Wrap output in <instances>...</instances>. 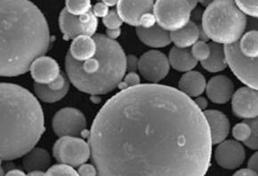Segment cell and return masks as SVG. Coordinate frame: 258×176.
<instances>
[{
    "label": "cell",
    "mask_w": 258,
    "mask_h": 176,
    "mask_svg": "<svg viewBox=\"0 0 258 176\" xmlns=\"http://www.w3.org/2000/svg\"><path fill=\"white\" fill-rule=\"evenodd\" d=\"M88 143L98 176H205L212 157L204 112L164 84H139L108 100Z\"/></svg>",
    "instance_id": "obj_1"
},
{
    "label": "cell",
    "mask_w": 258,
    "mask_h": 176,
    "mask_svg": "<svg viewBox=\"0 0 258 176\" xmlns=\"http://www.w3.org/2000/svg\"><path fill=\"white\" fill-rule=\"evenodd\" d=\"M46 17L30 0H1V76L28 72L49 49Z\"/></svg>",
    "instance_id": "obj_2"
},
{
    "label": "cell",
    "mask_w": 258,
    "mask_h": 176,
    "mask_svg": "<svg viewBox=\"0 0 258 176\" xmlns=\"http://www.w3.org/2000/svg\"><path fill=\"white\" fill-rule=\"evenodd\" d=\"M45 132L44 112L26 88L1 84V159L12 161L29 153Z\"/></svg>",
    "instance_id": "obj_3"
},
{
    "label": "cell",
    "mask_w": 258,
    "mask_h": 176,
    "mask_svg": "<svg viewBox=\"0 0 258 176\" xmlns=\"http://www.w3.org/2000/svg\"><path fill=\"white\" fill-rule=\"evenodd\" d=\"M97 53L86 61H78L69 53L65 58V69L72 84L81 92L92 96L106 95L118 86L125 77L126 56L116 40L103 34H96Z\"/></svg>",
    "instance_id": "obj_4"
},
{
    "label": "cell",
    "mask_w": 258,
    "mask_h": 176,
    "mask_svg": "<svg viewBox=\"0 0 258 176\" xmlns=\"http://www.w3.org/2000/svg\"><path fill=\"white\" fill-rule=\"evenodd\" d=\"M248 20L234 0H214L202 16V27L208 39L220 45L239 42Z\"/></svg>",
    "instance_id": "obj_5"
},
{
    "label": "cell",
    "mask_w": 258,
    "mask_h": 176,
    "mask_svg": "<svg viewBox=\"0 0 258 176\" xmlns=\"http://www.w3.org/2000/svg\"><path fill=\"white\" fill-rule=\"evenodd\" d=\"M191 12L187 0H157L153 8L157 24L170 32L185 27L190 22Z\"/></svg>",
    "instance_id": "obj_6"
},
{
    "label": "cell",
    "mask_w": 258,
    "mask_h": 176,
    "mask_svg": "<svg viewBox=\"0 0 258 176\" xmlns=\"http://www.w3.org/2000/svg\"><path fill=\"white\" fill-rule=\"evenodd\" d=\"M53 157L60 164L80 167L92 157L90 144L80 137H60L53 148Z\"/></svg>",
    "instance_id": "obj_7"
},
{
    "label": "cell",
    "mask_w": 258,
    "mask_h": 176,
    "mask_svg": "<svg viewBox=\"0 0 258 176\" xmlns=\"http://www.w3.org/2000/svg\"><path fill=\"white\" fill-rule=\"evenodd\" d=\"M228 66L232 73L243 84L258 90V58L245 57L239 50L238 42L224 46Z\"/></svg>",
    "instance_id": "obj_8"
},
{
    "label": "cell",
    "mask_w": 258,
    "mask_h": 176,
    "mask_svg": "<svg viewBox=\"0 0 258 176\" xmlns=\"http://www.w3.org/2000/svg\"><path fill=\"white\" fill-rule=\"evenodd\" d=\"M52 127L58 137H80L86 131L87 120L83 113L75 108H63L53 117Z\"/></svg>",
    "instance_id": "obj_9"
},
{
    "label": "cell",
    "mask_w": 258,
    "mask_h": 176,
    "mask_svg": "<svg viewBox=\"0 0 258 176\" xmlns=\"http://www.w3.org/2000/svg\"><path fill=\"white\" fill-rule=\"evenodd\" d=\"M170 67L169 60L163 53L151 50L141 56L138 70L145 80L157 84L167 77Z\"/></svg>",
    "instance_id": "obj_10"
},
{
    "label": "cell",
    "mask_w": 258,
    "mask_h": 176,
    "mask_svg": "<svg viewBox=\"0 0 258 176\" xmlns=\"http://www.w3.org/2000/svg\"><path fill=\"white\" fill-rule=\"evenodd\" d=\"M233 114L239 119H253L258 117V90L248 86L238 89L232 96Z\"/></svg>",
    "instance_id": "obj_11"
},
{
    "label": "cell",
    "mask_w": 258,
    "mask_h": 176,
    "mask_svg": "<svg viewBox=\"0 0 258 176\" xmlns=\"http://www.w3.org/2000/svg\"><path fill=\"white\" fill-rule=\"evenodd\" d=\"M215 158L221 167L234 170L243 165L246 159L244 146L234 140H225L218 144L215 150Z\"/></svg>",
    "instance_id": "obj_12"
},
{
    "label": "cell",
    "mask_w": 258,
    "mask_h": 176,
    "mask_svg": "<svg viewBox=\"0 0 258 176\" xmlns=\"http://www.w3.org/2000/svg\"><path fill=\"white\" fill-rule=\"evenodd\" d=\"M154 4V0H118L117 12L124 23L137 28L142 16L153 12Z\"/></svg>",
    "instance_id": "obj_13"
},
{
    "label": "cell",
    "mask_w": 258,
    "mask_h": 176,
    "mask_svg": "<svg viewBox=\"0 0 258 176\" xmlns=\"http://www.w3.org/2000/svg\"><path fill=\"white\" fill-rule=\"evenodd\" d=\"M30 71L35 83L41 84H49L61 75L57 61L45 55L38 57L32 62Z\"/></svg>",
    "instance_id": "obj_14"
},
{
    "label": "cell",
    "mask_w": 258,
    "mask_h": 176,
    "mask_svg": "<svg viewBox=\"0 0 258 176\" xmlns=\"http://www.w3.org/2000/svg\"><path fill=\"white\" fill-rule=\"evenodd\" d=\"M207 96L213 104H226L234 95V84L232 79L224 75L213 77L206 88Z\"/></svg>",
    "instance_id": "obj_15"
},
{
    "label": "cell",
    "mask_w": 258,
    "mask_h": 176,
    "mask_svg": "<svg viewBox=\"0 0 258 176\" xmlns=\"http://www.w3.org/2000/svg\"><path fill=\"white\" fill-rule=\"evenodd\" d=\"M204 115L209 123L213 145L220 144L229 136L231 124L225 114L216 110L204 111Z\"/></svg>",
    "instance_id": "obj_16"
},
{
    "label": "cell",
    "mask_w": 258,
    "mask_h": 176,
    "mask_svg": "<svg viewBox=\"0 0 258 176\" xmlns=\"http://www.w3.org/2000/svg\"><path fill=\"white\" fill-rule=\"evenodd\" d=\"M137 35L145 45L153 48H163L172 43L170 32L164 30L158 24L151 29L137 27Z\"/></svg>",
    "instance_id": "obj_17"
},
{
    "label": "cell",
    "mask_w": 258,
    "mask_h": 176,
    "mask_svg": "<svg viewBox=\"0 0 258 176\" xmlns=\"http://www.w3.org/2000/svg\"><path fill=\"white\" fill-rule=\"evenodd\" d=\"M97 49V43L94 38L80 35L73 39L69 53L76 61H86L95 56Z\"/></svg>",
    "instance_id": "obj_18"
},
{
    "label": "cell",
    "mask_w": 258,
    "mask_h": 176,
    "mask_svg": "<svg viewBox=\"0 0 258 176\" xmlns=\"http://www.w3.org/2000/svg\"><path fill=\"white\" fill-rule=\"evenodd\" d=\"M207 81L202 73L190 70L182 75L179 81V90L189 97H199L205 92Z\"/></svg>",
    "instance_id": "obj_19"
},
{
    "label": "cell",
    "mask_w": 258,
    "mask_h": 176,
    "mask_svg": "<svg viewBox=\"0 0 258 176\" xmlns=\"http://www.w3.org/2000/svg\"><path fill=\"white\" fill-rule=\"evenodd\" d=\"M171 40L178 48L188 49L200 41L201 28L190 21L185 27L181 30L170 32Z\"/></svg>",
    "instance_id": "obj_20"
},
{
    "label": "cell",
    "mask_w": 258,
    "mask_h": 176,
    "mask_svg": "<svg viewBox=\"0 0 258 176\" xmlns=\"http://www.w3.org/2000/svg\"><path fill=\"white\" fill-rule=\"evenodd\" d=\"M51 157L46 149L34 148L23 158V168L27 172H44L51 165Z\"/></svg>",
    "instance_id": "obj_21"
},
{
    "label": "cell",
    "mask_w": 258,
    "mask_h": 176,
    "mask_svg": "<svg viewBox=\"0 0 258 176\" xmlns=\"http://www.w3.org/2000/svg\"><path fill=\"white\" fill-rule=\"evenodd\" d=\"M168 60L173 69L180 72H188L197 66L198 61L194 57L191 51L178 48L176 46L172 47L169 52Z\"/></svg>",
    "instance_id": "obj_22"
},
{
    "label": "cell",
    "mask_w": 258,
    "mask_h": 176,
    "mask_svg": "<svg viewBox=\"0 0 258 176\" xmlns=\"http://www.w3.org/2000/svg\"><path fill=\"white\" fill-rule=\"evenodd\" d=\"M59 27L63 34L64 40H73L80 35H83L79 16L70 14L66 8L61 10L59 16Z\"/></svg>",
    "instance_id": "obj_23"
},
{
    "label": "cell",
    "mask_w": 258,
    "mask_h": 176,
    "mask_svg": "<svg viewBox=\"0 0 258 176\" xmlns=\"http://www.w3.org/2000/svg\"><path fill=\"white\" fill-rule=\"evenodd\" d=\"M211 54L206 61L201 62L203 69L212 73H218L224 71L228 66L227 59L225 54L224 46L217 43H210Z\"/></svg>",
    "instance_id": "obj_24"
},
{
    "label": "cell",
    "mask_w": 258,
    "mask_h": 176,
    "mask_svg": "<svg viewBox=\"0 0 258 176\" xmlns=\"http://www.w3.org/2000/svg\"><path fill=\"white\" fill-rule=\"evenodd\" d=\"M70 89V83L61 90H53L48 86V84H41L35 83L34 91L38 99L46 104H54L60 100L64 98L68 94Z\"/></svg>",
    "instance_id": "obj_25"
},
{
    "label": "cell",
    "mask_w": 258,
    "mask_h": 176,
    "mask_svg": "<svg viewBox=\"0 0 258 176\" xmlns=\"http://www.w3.org/2000/svg\"><path fill=\"white\" fill-rule=\"evenodd\" d=\"M65 8L73 16H83L92 10L91 0H65Z\"/></svg>",
    "instance_id": "obj_26"
},
{
    "label": "cell",
    "mask_w": 258,
    "mask_h": 176,
    "mask_svg": "<svg viewBox=\"0 0 258 176\" xmlns=\"http://www.w3.org/2000/svg\"><path fill=\"white\" fill-rule=\"evenodd\" d=\"M79 18L82 26L83 35L89 36V37L95 36V32L98 28V19L95 16L93 10H90L83 16H79Z\"/></svg>",
    "instance_id": "obj_27"
},
{
    "label": "cell",
    "mask_w": 258,
    "mask_h": 176,
    "mask_svg": "<svg viewBox=\"0 0 258 176\" xmlns=\"http://www.w3.org/2000/svg\"><path fill=\"white\" fill-rule=\"evenodd\" d=\"M190 51H191V54L194 55V57L198 61L203 62V61H207L210 56L211 47H210V44H208L206 41L200 40L191 47Z\"/></svg>",
    "instance_id": "obj_28"
},
{
    "label": "cell",
    "mask_w": 258,
    "mask_h": 176,
    "mask_svg": "<svg viewBox=\"0 0 258 176\" xmlns=\"http://www.w3.org/2000/svg\"><path fill=\"white\" fill-rule=\"evenodd\" d=\"M251 134H252V129L246 121L237 124L232 129V136L236 141L239 142L245 143L247 142L250 139Z\"/></svg>",
    "instance_id": "obj_29"
},
{
    "label": "cell",
    "mask_w": 258,
    "mask_h": 176,
    "mask_svg": "<svg viewBox=\"0 0 258 176\" xmlns=\"http://www.w3.org/2000/svg\"><path fill=\"white\" fill-rule=\"evenodd\" d=\"M44 176H80V174L71 165L58 164L47 169Z\"/></svg>",
    "instance_id": "obj_30"
},
{
    "label": "cell",
    "mask_w": 258,
    "mask_h": 176,
    "mask_svg": "<svg viewBox=\"0 0 258 176\" xmlns=\"http://www.w3.org/2000/svg\"><path fill=\"white\" fill-rule=\"evenodd\" d=\"M238 8L251 18L258 19V0H234Z\"/></svg>",
    "instance_id": "obj_31"
},
{
    "label": "cell",
    "mask_w": 258,
    "mask_h": 176,
    "mask_svg": "<svg viewBox=\"0 0 258 176\" xmlns=\"http://www.w3.org/2000/svg\"><path fill=\"white\" fill-rule=\"evenodd\" d=\"M245 121L250 126L252 134L250 139L245 142L244 145L247 146V148L253 150H258V117L255 119H247Z\"/></svg>",
    "instance_id": "obj_32"
},
{
    "label": "cell",
    "mask_w": 258,
    "mask_h": 176,
    "mask_svg": "<svg viewBox=\"0 0 258 176\" xmlns=\"http://www.w3.org/2000/svg\"><path fill=\"white\" fill-rule=\"evenodd\" d=\"M103 23L107 29L115 30V29H119L121 27L124 22L118 16V12L115 11V10H110L109 15L103 18Z\"/></svg>",
    "instance_id": "obj_33"
},
{
    "label": "cell",
    "mask_w": 258,
    "mask_h": 176,
    "mask_svg": "<svg viewBox=\"0 0 258 176\" xmlns=\"http://www.w3.org/2000/svg\"><path fill=\"white\" fill-rule=\"evenodd\" d=\"M141 84V79L139 75L137 72H128L125 74L121 83L118 84V87L120 90H125L126 88L134 87Z\"/></svg>",
    "instance_id": "obj_34"
},
{
    "label": "cell",
    "mask_w": 258,
    "mask_h": 176,
    "mask_svg": "<svg viewBox=\"0 0 258 176\" xmlns=\"http://www.w3.org/2000/svg\"><path fill=\"white\" fill-rule=\"evenodd\" d=\"M80 176H98V170L96 166L91 164H84L78 169Z\"/></svg>",
    "instance_id": "obj_35"
},
{
    "label": "cell",
    "mask_w": 258,
    "mask_h": 176,
    "mask_svg": "<svg viewBox=\"0 0 258 176\" xmlns=\"http://www.w3.org/2000/svg\"><path fill=\"white\" fill-rule=\"evenodd\" d=\"M92 10H93L95 16H96L97 18H103V19L104 17H106V16L109 15V13H110L109 7L104 4V3H103L102 1H101V2H97V3L93 7Z\"/></svg>",
    "instance_id": "obj_36"
},
{
    "label": "cell",
    "mask_w": 258,
    "mask_h": 176,
    "mask_svg": "<svg viewBox=\"0 0 258 176\" xmlns=\"http://www.w3.org/2000/svg\"><path fill=\"white\" fill-rule=\"evenodd\" d=\"M157 21L155 16L152 13H147L142 16L140 20V26L139 27L145 28V29H151L155 26Z\"/></svg>",
    "instance_id": "obj_37"
},
{
    "label": "cell",
    "mask_w": 258,
    "mask_h": 176,
    "mask_svg": "<svg viewBox=\"0 0 258 176\" xmlns=\"http://www.w3.org/2000/svg\"><path fill=\"white\" fill-rule=\"evenodd\" d=\"M70 83V79L67 78L64 73H61V75L57 78L56 80L53 81L52 83L48 84L51 89L53 90H61L62 88H64L67 84Z\"/></svg>",
    "instance_id": "obj_38"
},
{
    "label": "cell",
    "mask_w": 258,
    "mask_h": 176,
    "mask_svg": "<svg viewBox=\"0 0 258 176\" xmlns=\"http://www.w3.org/2000/svg\"><path fill=\"white\" fill-rule=\"evenodd\" d=\"M139 59L135 55L126 56V69L128 72H136L138 69Z\"/></svg>",
    "instance_id": "obj_39"
},
{
    "label": "cell",
    "mask_w": 258,
    "mask_h": 176,
    "mask_svg": "<svg viewBox=\"0 0 258 176\" xmlns=\"http://www.w3.org/2000/svg\"><path fill=\"white\" fill-rule=\"evenodd\" d=\"M247 168L251 169L258 173V151L249 158L247 163Z\"/></svg>",
    "instance_id": "obj_40"
},
{
    "label": "cell",
    "mask_w": 258,
    "mask_h": 176,
    "mask_svg": "<svg viewBox=\"0 0 258 176\" xmlns=\"http://www.w3.org/2000/svg\"><path fill=\"white\" fill-rule=\"evenodd\" d=\"M194 102H195V104H196V105L199 107V109L202 110L203 112L207 110V108L209 106L208 100L206 99L205 97H203V96H202L196 97L195 100H194Z\"/></svg>",
    "instance_id": "obj_41"
},
{
    "label": "cell",
    "mask_w": 258,
    "mask_h": 176,
    "mask_svg": "<svg viewBox=\"0 0 258 176\" xmlns=\"http://www.w3.org/2000/svg\"><path fill=\"white\" fill-rule=\"evenodd\" d=\"M232 176H258V173L249 168L240 169Z\"/></svg>",
    "instance_id": "obj_42"
},
{
    "label": "cell",
    "mask_w": 258,
    "mask_h": 176,
    "mask_svg": "<svg viewBox=\"0 0 258 176\" xmlns=\"http://www.w3.org/2000/svg\"><path fill=\"white\" fill-rule=\"evenodd\" d=\"M106 34L107 37H108L109 39H112V40H116V39H118V37L120 36V34H121V30H120V28H119V29H115V30H109V29H107Z\"/></svg>",
    "instance_id": "obj_43"
},
{
    "label": "cell",
    "mask_w": 258,
    "mask_h": 176,
    "mask_svg": "<svg viewBox=\"0 0 258 176\" xmlns=\"http://www.w3.org/2000/svg\"><path fill=\"white\" fill-rule=\"evenodd\" d=\"M5 176H29L27 175L25 172H23V171H21V170H18V169H13V170H9L7 173H6V175Z\"/></svg>",
    "instance_id": "obj_44"
},
{
    "label": "cell",
    "mask_w": 258,
    "mask_h": 176,
    "mask_svg": "<svg viewBox=\"0 0 258 176\" xmlns=\"http://www.w3.org/2000/svg\"><path fill=\"white\" fill-rule=\"evenodd\" d=\"M103 3L108 6L109 8H111V7H114V6H116V5H118V0H101Z\"/></svg>",
    "instance_id": "obj_45"
},
{
    "label": "cell",
    "mask_w": 258,
    "mask_h": 176,
    "mask_svg": "<svg viewBox=\"0 0 258 176\" xmlns=\"http://www.w3.org/2000/svg\"><path fill=\"white\" fill-rule=\"evenodd\" d=\"M188 3L190 4V8L192 10H194L195 8H197L198 4L200 3V0H187Z\"/></svg>",
    "instance_id": "obj_46"
},
{
    "label": "cell",
    "mask_w": 258,
    "mask_h": 176,
    "mask_svg": "<svg viewBox=\"0 0 258 176\" xmlns=\"http://www.w3.org/2000/svg\"><path fill=\"white\" fill-rule=\"evenodd\" d=\"M214 0H200V3L203 6V7H205L207 8L209 5L211 4Z\"/></svg>",
    "instance_id": "obj_47"
},
{
    "label": "cell",
    "mask_w": 258,
    "mask_h": 176,
    "mask_svg": "<svg viewBox=\"0 0 258 176\" xmlns=\"http://www.w3.org/2000/svg\"><path fill=\"white\" fill-rule=\"evenodd\" d=\"M44 174H45L44 172H32L28 173L29 176H44Z\"/></svg>",
    "instance_id": "obj_48"
},
{
    "label": "cell",
    "mask_w": 258,
    "mask_h": 176,
    "mask_svg": "<svg viewBox=\"0 0 258 176\" xmlns=\"http://www.w3.org/2000/svg\"><path fill=\"white\" fill-rule=\"evenodd\" d=\"M96 1H97V2H101V0H96Z\"/></svg>",
    "instance_id": "obj_49"
},
{
    "label": "cell",
    "mask_w": 258,
    "mask_h": 176,
    "mask_svg": "<svg viewBox=\"0 0 258 176\" xmlns=\"http://www.w3.org/2000/svg\"><path fill=\"white\" fill-rule=\"evenodd\" d=\"M154 1H157V0H154Z\"/></svg>",
    "instance_id": "obj_50"
}]
</instances>
